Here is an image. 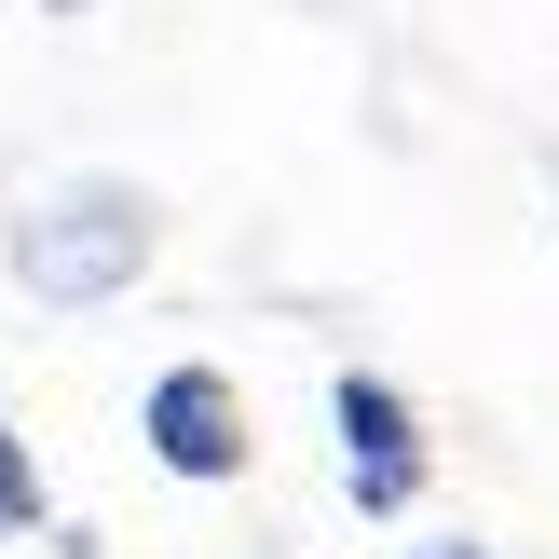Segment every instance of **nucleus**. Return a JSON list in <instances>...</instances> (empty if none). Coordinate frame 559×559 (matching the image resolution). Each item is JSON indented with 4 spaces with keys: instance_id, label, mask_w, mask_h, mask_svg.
Returning a JSON list of instances; mask_svg holds the SVG:
<instances>
[{
    "instance_id": "39448f33",
    "label": "nucleus",
    "mask_w": 559,
    "mask_h": 559,
    "mask_svg": "<svg viewBox=\"0 0 559 559\" xmlns=\"http://www.w3.org/2000/svg\"><path fill=\"white\" fill-rule=\"evenodd\" d=\"M409 559H491V546H464V533H437V546H409Z\"/></svg>"
},
{
    "instance_id": "7ed1b4c3",
    "label": "nucleus",
    "mask_w": 559,
    "mask_h": 559,
    "mask_svg": "<svg viewBox=\"0 0 559 559\" xmlns=\"http://www.w3.org/2000/svg\"><path fill=\"white\" fill-rule=\"evenodd\" d=\"M342 437H355V506L369 519H409V478H424V424H409V396L382 369H342Z\"/></svg>"
},
{
    "instance_id": "20e7f679",
    "label": "nucleus",
    "mask_w": 559,
    "mask_h": 559,
    "mask_svg": "<svg viewBox=\"0 0 559 559\" xmlns=\"http://www.w3.org/2000/svg\"><path fill=\"white\" fill-rule=\"evenodd\" d=\"M14 533H41V464H27V437L0 424V546Z\"/></svg>"
},
{
    "instance_id": "f03ea898",
    "label": "nucleus",
    "mask_w": 559,
    "mask_h": 559,
    "mask_svg": "<svg viewBox=\"0 0 559 559\" xmlns=\"http://www.w3.org/2000/svg\"><path fill=\"white\" fill-rule=\"evenodd\" d=\"M151 464H164V478H246V396H233V382H218V369H164L151 382Z\"/></svg>"
},
{
    "instance_id": "423d86ee",
    "label": "nucleus",
    "mask_w": 559,
    "mask_h": 559,
    "mask_svg": "<svg viewBox=\"0 0 559 559\" xmlns=\"http://www.w3.org/2000/svg\"><path fill=\"white\" fill-rule=\"evenodd\" d=\"M55 14H82V0H55Z\"/></svg>"
},
{
    "instance_id": "f257e3e1",
    "label": "nucleus",
    "mask_w": 559,
    "mask_h": 559,
    "mask_svg": "<svg viewBox=\"0 0 559 559\" xmlns=\"http://www.w3.org/2000/svg\"><path fill=\"white\" fill-rule=\"evenodd\" d=\"M164 218L136 178H55L41 205L14 218V287L41 300V314H82V300H123L136 273H151Z\"/></svg>"
}]
</instances>
